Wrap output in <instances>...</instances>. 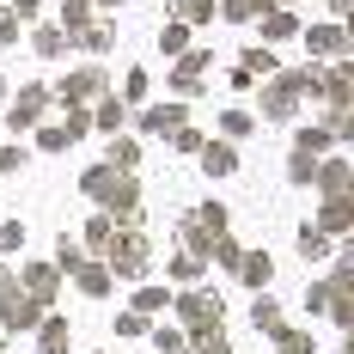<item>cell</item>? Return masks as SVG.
<instances>
[{
    "instance_id": "6",
    "label": "cell",
    "mask_w": 354,
    "mask_h": 354,
    "mask_svg": "<svg viewBox=\"0 0 354 354\" xmlns=\"http://www.w3.org/2000/svg\"><path fill=\"white\" fill-rule=\"evenodd\" d=\"M6 324H31V299H6Z\"/></svg>"
},
{
    "instance_id": "5",
    "label": "cell",
    "mask_w": 354,
    "mask_h": 354,
    "mask_svg": "<svg viewBox=\"0 0 354 354\" xmlns=\"http://www.w3.org/2000/svg\"><path fill=\"white\" fill-rule=\"evenodd\" d=\"M324 245H330V239H324L318 226H306V232H299V250H306V257H318V250H324Z\"/></svg>"
},
{
    "instance_id": "7",
    "label": "cell",
    "mask_w": 354,
    "mask_h": 354,
    "mask_svg": "<svg viewBox=\"0 0 354 354\" xmlns=\"http://www.w3.org/2000/svg\"><path fill=\"white\" fill-rule=\"evenodd\" d=\"M208 171H232V153L226 147H208Z\"/></svg>"
},
{
    "instance_id": "2",
    "label": "cell",
    "mask_w": 354,
    "mask_h": 354,
    "mask_svg": "<svg viewBox=\"0 0 354 354\" xmlns=\"http://www.w3.org/2000/svg\"><path fill=\"white\" fill-rule=\"evenodd\" d=\"M62 92H68L73 104H80V98H92V92H98V73H80V80H73V86H62Z\"/></svg>"
},
{
    "instance_id": "4",
    "label": "cell",
    "mask_w": 354,
    "mask_h": 354,
    "mask_svg": "<svg viewBox=\"0 0 354 354\" xmlns=\"http://www.w3.org/2000/svg\"><path fill=\"white\" fill-rule=\"evenodd\" d=\"M55 293V275L49 269H31V299H49Z\"/></svg>"
},
{
    "instance_id": "8",
    "label": "cell",
    "mask_w": 354,
    "mask_h": 354,
    "mask_svg": "<svg viewBox=\"0 0 354 354\" xmlns=\"http://www.w3.org/2000/svg\"><path fill=\"white\" fill-rule=\"evenodd\" d=\"M202 354H226V342H220V330H208V336H202Z\"/></svg>"
},
{
    "instance_id": "3",
    "label": "cell",
    "mask_w": 354,
    "mask_h": 354,
    "mask_svg": "<svg viewBox=\"0 0 354 354\" xmlns=\"http://www.w3.org/2000/svg\"><path fill=\"white\" fill-rule=\"evenodd\" d=\"M141 257H147V250L135 245V232H129V239H122V250H116V263H122V269H141Z\"/></svg>"
},
{
    "instance_id": "1",
    "label": "cell",
    "mask_w": 354,
    "mask_h": 354,
    "mask_svg": "<svg viewBox=\"0 0 354 354\" xmlns=\"http://www.w3.org/2000/svg\"><path fill=\"white\" fill-rule=\"evenodd\" d=\"M37 110H43V92H37V86H31V92H25V98H19V110H12V122H31Z\"/></svg>"
}]
</instances>
